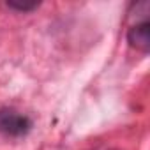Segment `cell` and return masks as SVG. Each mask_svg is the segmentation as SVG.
I'll use <instances>...</instances> for the list:
<instances>
[{
  "instance_id": "obj_3",
  "label": "cell",
  "mask_w": 150,
  "mask_h": 150,
  "mask_svg": "<svg viewBox=\"0 0 150 150\" xmlns=\"http://www.w3.org/2000/svg\"><path fill=\"white\" fill-rule=\"evenodd\" d=\"M7 7L16 9V11H34V9L39 7V4H37V2H34V4H16V2H7Z\"/></svg>"
},
{
  "instance_id": "obj_1",
  "label": "cell",
  "mask_w": 150,
  "mask_h": 150,
  "mask_svg": "<svg viewBox=\"0 0 150 150\" xmlns=\"http://www.w3.org/2000/svg\"><path fill=\"white\" fill-rule=\"evenodd\" d=\"M32 127V120L13 110V108H0V132L6 136H25Z\"/></svg>"
},
{
  "instance_id": "obj_2",
  "label": "cell",
  "mask_w": 150,
  "mask_h": 150,
  "mask_svg": "<svg viewBox=\"0 0 150 150\" xmlns=\"http://www.w3.org/2000/svg\"><path fill=\"white\" fill-rule=\"evenodd\" d=\"M127 41L132 48L146 53L150 48V23H148V20L132 25L127 32Z\"/></svg>"
}]
</instances>
